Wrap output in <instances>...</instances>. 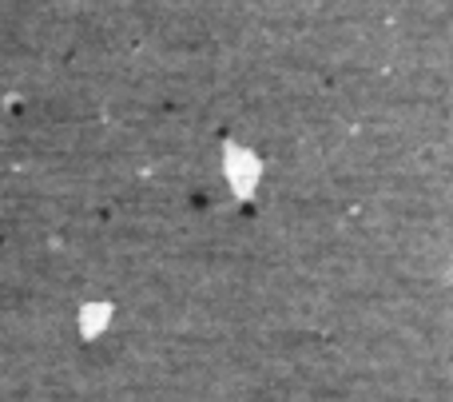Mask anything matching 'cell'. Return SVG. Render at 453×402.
I'll use <instances>...</instances> for the list:
<instances>
[]
</instances>
